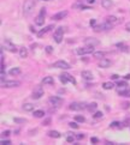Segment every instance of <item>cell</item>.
I'll list each match as a JSON object with an SVG mask.
<instances>
[{"instance_id": "cell-1", "label": "cell", "mask_w": 130, "mask_h": 145, "mask_svg": "<svg viewBox=\"0 0 130 145\" xmlns=\"http://www.w3.org/2000/svg\"><path fill=\"white\" fill-rule=\"evenodd\" d=\"M114 25H112L111 23L108 22H105V23H101V24H95L93 26V30L95 32H101V31H106V30H111Z\"/></svg>"}, {"instance_id": "cell-2", "label": "cell", "mask_w": 130, "mask_h": 145, "mask_svg": "<svg viewBox=\"0 0 130 145\" xmlns=\"http://www.w3.org/2000/svg\"><path fill=\"white\" fill-rule=\"evenodd\" d=\"M35 9V0H26L23 4V11L26 14H30Z\"/></svg>"}, {"instance_id": "cell-3", "label": "cell", "mask_w": 130, "mask_h": 145, "mask_svg": "<svg viewBox=\"0 0 130 145\" xmlns=\"http://www.w3.org/2000/svg\"><path fill=\"white\" fill-rule=\"evenodd\" d=\"M69 109L75 111H79V110H83V109H87V104L84 102H72L69 105Z\"/></svg>"}, {"instance_id": "cell-4", "label": "cell", "mask_w": 130, "mask_h": 145, "mask_svg": "<svg viewBox=\"0 0 130 145\" xmlns=\"http://www.w3.org/2000/svg\"><path fill=\"white\" fill-rule=\"evenodd\" d=\"M64 28L63 26H59V28H57V30L54 31L53 34V38L56 41V43H60L63 41V37H64Z\"/></svg>"}, {"instance_id": "cell-5", "label": "cell", "mask_w": 130, "mask_h": 145, "mask_svg": "<svg viewBox=\"0 0 130 145\" xmlns=\"http://www.w3.org/2000/svg\"><path fill=\"white\" fill-rule=\"evenodd\" d=\"M48 102L51 103V105H53L54 108H58V107H60L63 104L64 100H63L62 97H58V96H51L48 98Z\"/></svg>"}, {"instance_id": "cell-6", "label": "cell", "mask_w": 130, "mask_h": 145, "mask_svg": "<svg viewBox=\"0 0 130 145\" xmlns=\"http://www.w3.org/2000/svg\"><path fill=\"white\" fill-rule=\"evenodd\" d=\"M91 53H94V47H91V46H86V47L76 49L77 55H86V54H91Z\"/></svg>"}, {"instance_id": "cell-7", "label": "cell", "mask_w": 130, "mask_h": 145, "mask_svg": "<svg viewBox=\"0 0 130 145\" xmlns=\"http://www.w3.org/2000/svg\"><path fill=\"white\" fill-rule=\"evenodd\" d=\"M45 16H46V9L43 7V9H41L39 16L35 18V24H36V25H39V26L43 25V24H45Z\"/></svg>"}, {"instance_id": "cell-8", "label": "cell", "mask_w": 130, "mask_h": 145, "mask_svg": "<svg viewBox=\"0 0 130 145\" xmlns=\"http://www.w3.org/2000/svg\"><path fill=\"white\" fill-rule=\"evenodd\" d=\"M21 85L18 80H1V88H17Z\"/></svg>"}, {"instance_id": "cell-9", "label": "cell", "mask_w": 130, "mask_h": 145, "mask_svg": "<svg viewBox=\"0 0 130 145\" xmlns=\"http://www.w3.org/2000/svg\"><path fill=\"white\" fill-rule=\"evenodd\" d=\"M1 46L4 47V49H6V51H9V52H12V53H16V52H17V47H16L10 40H5Z\"/></svg>"}, {"instance_id": "cell-10", "label": "cell", "mask_w": 130, "mask_h": 145, "mask_svg": "<svg viewBox=\"0 0 130 145\" xmlns=\"http://www.w3.org/2000/svg\"><path fill=\"white\" fill-rule=\"evenodd\" d=\"M52 66L56 68H62V70H69V68H70V65H69L66 61H64V60H58V61H56Z\"/></svg>"}, {"instance_id": "cell-11", "label": "cell", "mask_w": 130, "mask_h": 145, "mask_svg": "<svg viewBox=\"0 0 130 145\" xmlns=\"http://www.w3.org/2000/svg\"><path fill=\"white\" fill-rule=\"evenodd\" d=\"M42 96H43V89L41 88V86H36V88L34 89V91H33V94H31V97H33L34 100H39V98H41Z\"/></svg>"}, {"instance_id": "cell-12", "label": "cell", "mask_w": 130, "mask_h": 145, "mask_svg": "<svg viewBox=\"0 0 130 145\" xmlns=\"http://www.w3.org/2000/svg\"><path fill=\"white\" fill-rule=\"evenodd\" d=\"M84 44L86 46H91V47H95V46L99 44V40H96V38H94V37H87V38H84Z\"/></svg>"}, {"instance_id": "cell-13", "label": "cell", "mask_w": 130, "mask_h": 145, "mask_svg": "<svg viewBox=\"0 0 130 145\" xmlns=\"http://www.w3.org/2000/svg\"><path fill=\"white\" fill-rule=\"evenodd\" d=\"M54 28V25L53 24H51V25H47V26H45V28H42L41 30H40L39 32H36V35H37V37H42L45 34H47L48 31H51L52 29Z\"/></svg>"}, {"instance_id": "cell-14", "label": "cell", "mask_w": 130, "mask_h": 145, "mask_svg": "<svg viewBox=\"0 0 130 145\" xmlns=\"http://www.w3.org/2000/svg\"><path fill=\"white\" fill-rule=\"evenodd\" d=\"M111 65H112V61L108 59H105L104 58V59L99 60V67H101V68H108Z\"/></svg>"}, {"instance_id": "cell-15", "label": "cell", "mask_w": 130, "mask_h": 145, "mask_svg": "<svg viewBox=\"0 0 130 145\" xmlns=\"http://www.w3.org/2000/svg\"><path fill=\"white\" fill-rule=\"evenodd\" d=\"M68 16V11H60V12H58V13H56L52 17V19L53 20H60V19H63V18H65Z\"/></svg>"}, {"instance_id": "cell-16", "label": "cell", "mask_w": 130, "mask_h": 145, "mask_svg": "<svg viewBox=\"0 0 130 145\" xmlns=\"http://www.w3.org/2000/svg\"><path fill=\"white\" fill-rule=\"evenodd\" d=\"M81 76H82V78L86 80H93V78H94L93 73H92L91 71H82Z\"/></svg>"}, {"instance_id": "cell-17", "label": "cell", "mask_w": 130, "mask_h": 145, "mask_svg": "<svg viewBox=\"0 0 130 145\" xmlns=\"http://www.w3.org/2000/svg\"><path fill=\"white\" fill-rule=\"evenodd\" d=\"M106 22L111 23L112 25H116V24H118L121 20H119L118 18L116 17V16H108V17H106Z\"/></svg>"}, {"instance_id": "cell-18", "label": "cell", "mask_w": 130, "mask_h": 145, "mask_svg": "<svg viewBox=\"0 0 130 145\" xmlns=\"http://www.w3.org/2000/svg\"><path fill=\"white\" fill-rule=\"evenodd\" d=\"M101 6L104 7V9L108 10L113 6V1L112 0H101Z\"/></svg>"}, {"instance_id": "cell-19", "label": "cell", "mask_w": 130, "mask_h": 145, "mask_svg": "<svg viewBox=\"0 0 130 145\" xmlns=\"http://www.w3.org/2000/svg\"><path fill=\"white\" fill-rule=\"evenodd\" d=\"M96 108H98V103H95V102H92L89 104H87V110L89 113H95Z\"/></svg>"}, {"instance_id": "cell-20", "label": "cell", "mask_w": 130, "mask_h": 145, "mask_svg": "<svg viewBox=\"0 0 130 145\" xmlns=\"http://www.w3.org/2000/svg\"><path fill=\"white\" fill-rule=\"evenodd\" d=\"M22 109L24 111H33L34 110V104L33 103H24L22 105Z\"/></svg>"}, {"instance_id": "cell-21", "label": "cell", "mask_w": 130, "mask_h": 145, "mask_svg": "<svg viewBox=\"0 0 130 145\" xmlns=\"http://www.w3.org/2000/svg\"><path fill=\"white\" fill-rule=\"evenodd\" d=\"M116 47L119 49V51H122V52H128V51H129V47H128L125 43H123V42L116 43Z\"/></svg>"}, {"instance_id": "cell-22", "label": "cell", "mask_w": 130, "mask_h": 145, "mask_svg": "<svg viewBox=\"0 0 130 145\" xmlns=\"http://www.w3.org/2000/svg\"><path fill=\"white\" fill-rule=\"evenodd\" d=\"M53 83H54V79L51 76H47V77H45L42 79V84H45V85H52Z\"/></svg>"}, {"instance_id": "cell-23", "label": "cell", "mask_w": 130, "mask_h": 145, "mask_svg": "<svg viewBox=\"0 0 130 145\" xmlns=\"http://www.w3.org/2000/svg\"><path fill=\"white\" fill-rule=\"evenodd\" d=\"M33 115H34V118L41 119V118L45 116V111L41 110V109H39V110H34V111H33Z\"/></svg>"}, {"instance_id": "cell-24", "label": "cell", "mask_w": 130, "mask_h": 145, "mask_svg": "<svg viewBox=\"0 0 130 145\" xmlns=\"http://www.w3.org/2000/svg\"><path fill=\"white\" fill-rule=\"evenodd\" d=\"M102 88L105 90H112L114 88V84L112 82H105V83H102Z\"/></svg>"}, {"instance_id": "cell-25", "label": "cell", "mask_w": 130, "mask_h": 145, "mask_svg": "<svg viewBox=\"0 0 130 145\" xmlns=\"http://www.w3.org/2000/svg\"><path fill=\"white\" fill-rule=\"evenodd\" d=\"M48 137H51V138H60L62 137V134L59 133L58 131H54V130H52V131L48 132Z\"/></svg>"}, {"instance_id": "cell-26", "label": "cell", "mask_w": 130, "mask_h": 145, "mask_svg": "<svg viewBox=\"0 0 130 145\" xmlns=\"http://www.w3.org/2000/svg\"><path fill=\"white\" fill-rule=\"evenodd\" d=\"M19 57L22 58V59H26V58L28 57V49H27L26 47H22V48L19 49Z\"/></svg>"}, {"instance_id": "cell-27", "label": "cell", "mask_w": 130, "mask_h": 145, "mask_svg": "<svg viewBox=\"0 0 130 145\" xmlns=\"http://www.w3.org/2000/svg\"><path fill=\"white\" fill-rule=\"evenodd\" d=\"M21 68L19 67H13V68H11L9 71V74H11V76H18V74H21Z\"/></svg>"}, {"instance_id": "cell-28", "label": "cell", "mask_w": 130, "mask_h": 145, "mask_svg": "<svg viewBox=\"0 0 130 145\" xmlns=\"http://www.w3.org/2000/svg\"><path fill=\"white\" fill-rule=\"evenodd\" d=\"M105 55H106L105 52H94L93 53V57L95 58V59H104Z\"/></svg>"}, {"instance_id": "cell-29", "label": "cell", "mask_w": 130, "mask_h": 145, "mask_svg": "<svg viewBox=\"0 0 130 145\" xmlns=\"http://www.w3.org/2000/svg\"><path fill=\"white\" fill-rule=\"evenodd\" d=\"M72 9H79V10H91L92 7H89V6H84V5H82V4H74L72 5Z\"/></svg>"}, {"instance_id": "cell-30", "label": "cell", "mask_w": 130, "mask_h": 145, "mask_svg": "<svg viewBox=\"0 0 130 145\" xmlns=\"http://www.w3.org/2000/svg\"><path fill=\"white\" fill-rule=\"evenodd\" d=\"M110 127L111 128H122L123 127V124L119 122V121H112L111 125H110Z\"/></svg>"}, {"instance_id": "cell-31", "label": "cell", "mask_w": 130, "mask_h": 145, "mask_svg": "<svg viewBox=\"0 0 130 145\" xmlns=\"http://www.w3.org/2000/svg\"><path fill=\"white\" fill-rule=\"evenodd\" d=\"M75 121H76V122H79V124L86 122V118L82 116V115H76V116H75Z\"/></svg>"}, {"instance_id": "cell-32", "label": "cell", "mask_w": 130, "mask_h": 145, "mask_svg": "<svg viewBox=\"0 0 130 145\" xmlns=\"http://www.w3.org/2000/svg\"><path fill=\"white\" fill-rule=\"evenodd\" d=\"M64 74H65V77L68 78V80L71 83V84H74V85H75V84H76V79H75V78L72 77L71 74H69V73H64Z\"/></svg>"}, {"instance_id": "cell-33", "label": "cell", "mask_w": 130, "mask_h": 145, "mask_svg": "<svg viewBox=\"0 0 130 145\" xmlns=\"http://www.w3.org/2000/svg\"><path fill=\"white\" fill-rule=\"evenodd\" d=\"M13 121L16 124H26L27 122V119H23V118H14Z\"/></svg>"}, {"instance_id": "cell-34", "label": "cell", "mask_w": 130, "mask_h": 145, "mask_svg": "<svg viewBox=\"0 0 130 145\" xmlns=\"http://www.w3.org/2000/svg\"><path fill=\"white\" fill-rule=\"evenodd\" d=\"M59 80L63 83V84H66V83H69L68 78L65 77V74H64V73H63V74H60V76H59Z\"/></svg>"}, {"instance_id": "cell-35", "label": "cell", "mask_w": 130, "mask_h": 145, "mask_svg": "<svg viewBox=\"0 0 130 145\" xmlns=\"http://www.w3.org/2000/svg\"><path fill=\"white\" fill-rule=\"evenodd\" d=\"M104 116V114H102V111H95V113H94V115H93V118L94 119H101V118Z\"/></svg>"}, {"instance_id": "cell-36", "label": "cell", "mask_w": 130, "mask_h": 145, "mask_svg": "<svg viewBox=\"0 0 130 145\" xmlns=\"http://www.w3.org/2000/svg\"><path fill=\"white\" fill-rule=\"evenodd\" d=\"M117 88H122V86H129L128 85V83L125 80H122V82H117Z\"/></svg>"}, {"instance_id": "cell-37", "label": "cell", "mask_w": 130, "mask_h": 145, "mask_svg": "<svg viewBox=\"0 0 130 145\" xmlns=\"http://www.w3.org/2000/svg\"><path fill=\"white\" fill-rule=\"evenodd\" d=\"M74 140H75V138H74V136L72 134H68V137H66V142L68 143H74Z\"/></svg>"}, {"instance_id": "cell-38", "label": "cell", "mask_w": 130, "mask_h": 145, "mask_svg": "<svg viewBox=\"0 0 130 145\" xmlns=\"http://www.w3.org/2000/svg\"><path fill=\"white\" fill-rule=\"evenodd\" d=\"M46 53L47 54H52L53 53V47L52 46H46Z\"/></svg>"}, {"instance_id": "cell-39", "label": "cell", "mask_w": 130, "mask_h": 145, "mask_svg": "<svg viewBox=\"0 0 130 145\" xmlns=\"http://www.w3.org/2000/svg\"><path fill=\"white\" fill-rule=\"evenodd\" d=\"M51 122H52V119H51V118H47V119H45V120H43L42 125H43V126H47V125H49Z\"/></svg>"}, {"instance_id": "cell-40", "label": "cell", "mask_w": 130, "mask_h": 145, "mask_svg": "<svg viewBox=\"0 0 130 145\" xmlns=\"http://www.w3.org/2000/svg\"><path fill=\"white\" fill-rule=\"evenodd\" d=\"M69 126H70L71 128H75V130L78 128V124H77L76 121H75V122H69Z\"/></svg>"}, {"instance_id": "cell-41", "label": "cell", "mask_w": 130, "mask_h": 145, "mask_svg": "<svg viewBox=\"0 0 130 145\" xmlns=\"http://www.w3.org/2000/svg\"><path fill=\"white\" fill-rule=\"evenodd\" d=\"M121 96H124V97H130V89H128V90H125L123 94L121 95Z\"/></svg>"}, {"instance_id": "cell-42", "label": "cell", "mask_w": 130, "mask_h": 145, "mask_svg": "<svg viewBox=\"0 0 130 145\" xmlns=\"http://www.w3.org/2000/svg\"><path fill=\"white\" fill-rule=\"evenodd\" d=\"M122 107H123L124 109H128L130 107V102H123L122 103Z\"/></svg>"}, {"instance_id": "cell-43", "label": "cell", "mask_w": 130, "mask_h": 145, "mask_svg": "<svg viewBox=\"0 0 130 145\" xmlns=\"http://www.w3.org/2000/svg\"><path fill=\"white\" fill-rule=\"evenodd\" d=\"M10 134H11V131H4L3 133H1V137H3V138L4 137H9Z\"/></svg>"}, {"instance_id": "cell-44", "label": "cell", "mask_w": 130, "mask_h": 145, "mask_svg": "<svg viewBox=\"0 0 130 145\" xmlns=\"http://www.w3.org/2000/svg\"><path fill=\"white\" fill-rule=\"evenodd\" d=\"M91 142H92V144H98V143H99V139L95 138V137H93V138H91Z\"/></svg>"}, {"instance_id": "cell-45", "label": "cell", "mask_w": 130, "mask_h": 145, "mask_svg": "<svg viewBox=\"0 0 130 145\" xmlns=\"http://www.w3.org/2000/svg\"><path fill=\"white\" fill-rule=\"evenodd\" d=\"M75 138H76L77 140H81V139H83V138H84V134H76V137H75Z\"/></svg>"}, {"instance_id": "cell-46", "label": "cell", "mask_w": 130, "mask_h": 145, "mask_svg": "<svg viewBox=\"0 0 130 145\" xmlns=\"http://www.w3.org/2000/svg\"><path fill=\"white\" fill-rule=\"evenodd\" d=\"M11 144V140H1V145H10Z\"/></svg>"}, {"instance_id": "cell-47", "label": "cell", "mask_w": 130, "mask_h": 145, "mask_svg": "<svg viewBox=\"0 0 130 145\" xmlns=\"http://www.w3.org/2000/svg\"><path fill=\"white\" fill-rule=\"evenodd\" d=\"M29 30H30V32H36V30H35V28L34 26H29Z\"/></svg>"}, {"instance_id": "cell-48", "label": "cell", "mask_w": 130, "mask_h": 145, "mask_svg": "<svg viewBox=\"0 0 130 145\" xmlns=\"http://www.w3.org/2000/svg\"><path fill=\"white\" fill-rule=\"evenodd\" d=\"M95 24H96V20H95V19H91V25L94 26Z\"/></svg>"}, {"instance_id": "cell-49", "label": "cell", "mask_w": 130, "mask_h": 145, "mask_svg": "<svg viewBox=\"0 0 130 145\" xmlns=\"http://www.w3.org/2000/svg\"><path fill=\"white\" fill-rule=\"evenodd\" d=\"M111 78H112V79H118L119 76H118V74H112V77H111Z\"/></svg>"}, {"instance_id": "cell-50", "label": "cell", "mask_w": 130, "mask_h": 145, "mask_svg": "<svg viewBox=\"0 0 130 145\" xmlns=\"http://www.w3.org/2000/svg\"><path fill=\"white\" fill-rule=\"evenodd\" d=\"M125 29H127V31H130V22L128 23L127 25H125Z\"/></svg>"}, {"instance_id": "cell-51", "label": "cell", "mask_w": 130, "mask_h": 145, "mask_svg": "<svg viewBox=\"0 0 130 145\" xmlns=\"http://www.w3.org/2000/svg\"><path fill=\"white\" fill-rule=\"evenodd\" d=\"M124 80H130V74H125V76H124Z\"/></svg>"}, {"instance_id": "cell-52", "label": "cell", "mask_w": 130, "mask_h": 145, "mask_svg": "<svg viewBox=\"0 0 130 145\" xmlns=\"http://www.w3.org/2000/svg\"><path fill=\"white\" fill-rule=\"evenodd\" d=\"M87 3H88V4H91V5H92V4L95 3V0H87Z\"/></svg>"}, {"instance_id": "cell-53", "label": "cell", "mask_w": 130, "mask_h": 145, "mask_svg": "<svg viewBox=\"0 0 130 145\" xmlns=\"http://www.w3.org/2000/svg\"><path fill=\"white\" fill-rule=\"evenodd\" d=\"M43 1H47V0H43Z\"/></svg>"}]
</instances>
